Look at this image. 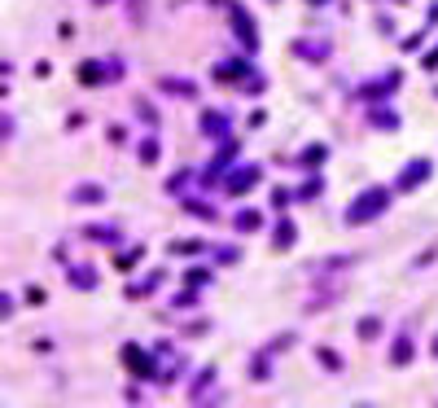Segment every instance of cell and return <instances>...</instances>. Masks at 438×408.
Segmentation results:
<instances>
[{"instance_id":"obj_11","label":"cell","mask_w":438,"mask_h":408,"mask_svg":"<svg viewBox=\"0 0 438 408\" xmlns=\"http://www.w3.org/2000/svg\"><path fill=\"white\" fill-rule=\"evenodd\" d=\"M141 159H145V163H153V159H158V145L145 141V145H141Z\"/></svg>"},{"instance_id":"obj_7","label":"cell","mask_w":438,"mask_h":408,"mask_svg":"<svg viewBox=\"0 0 438 408\" xmlns=\"http://www.w3.org/2000/svg\"><path fill=\"white\" fill-rule=\"evenodd\" d=\"M259 224H263L259 211H241V215H237V228H259Z\"/></svg>"},{"instance_id":"obj_3","label":"cell","mask_w":438,"mask_h":408,"mask_svg":"<svg viewBox=\"0 0 438 408\" xmlns=\"http://www.w3.org/2000/svg\"><path fill=\"white\" fill-rule=\"evenodd\" d=\"M259 167H254V163H246V167H237L233 176H228V193H246L250 185H259Z\"/></svg>"},{"instance_id":"obj_12","label":"cell","mask_w":438,"mask_h":408,"mask_svg":"<svg viewBox=\"0 0 438 408\" xmlns=\"http://www.w3.org/2000/svg\"><path fill=\"white\" fill-rule=\"evenodd\" d=\"M285 242H294V224H280V237H276V246H285Z\"/></svg>"},{"instance_id":"obj_4","label":"cell","mask_w":438,"mask_h":408,"mask_svg":"<svg viewBox=\"0 0 438 408\" xmlns=\"http://www.w3.org/2000/svg\"><path fill=\"white\" fill-rule=\"evenodd\" d=\"M123 360L136 369V377H149V373H153V360H145L141 347H123Z\"/></svg>"},{"instance_id":"obj_10","label":"cell","mask_w":438,"mask_h":408,"mask_svg":"<svg viewBox=\"0 0 438 408\" xmlns=\"http://www.w3.org/2000/svg\"><path fill=\"white\" fill-rule=\"evenodd\" d=\"M407 355H412V343H407V338H403V343H399V347H395V355H390V360H399V365H403V360H407Z\"/></svg>"},{"instance_id":"obj_1","label":"cell","mask_w":438,"mask_h":408,"mask_svg":"<svg viewBox=\"0 0 438 408\" xmlns=\"http://www.w3.org/2000/svg\"><path fill=\"white\" fill-rule=\"evenodd\" d=\"M390 198H395V189H364L351 207H346V224H368V220H377L385 207H390Z\"/></svg>"},{"instance_id":"obj_6","label":"cell","mask_w":438,"mask_h":408,"mask_svg":"<svg viewBox=\"0 0 438 408\" xmlns=\"http://www.w3.org/2000/svg\"><path fill=\"white\" fill-rule=\"evenodd\" d=\"M101 185H75V202H101Z\"/></svg>"},{"instance_id":"obj_13","label":"cell","mask_w":438,"mask_h":408,"mask_svg":"<svg viewBox=\"0 0 438 408\" xmlns=\"http://www.w3.org/2000/svg\"><path fill=\"white\" fill-rule=\"evenodd\" d=\"M434 355H438V343H434Z\"/></svg>"},{"instance_id":"obj_2","label":"cell","mask_w":438,"mask_h":408,"mask_svg":"<svg viewBox=\"0 0 438 408\" xmlns=\"http://www.w3.org/2000/svg\"><path fill=\"white\" fill-rule=\"evenodd\" d=\"M425 176H429V159H412V167L399 176V181H395V193H407V189H417L421 181H425Z\"/></svg>"},{"instance_id":"obj_9","label":"cell","mask_w":438,"mask_h":408,"mask_svg":"<svg viewBox=\"0 0 438 408\" xmlns=\"http://www.w3.org/2000/svg\"><path fill=\"white\" fill-rule=\"evenodd\" d=\"M377 329H381V325H377V316H364V321H359V334H364V338H373Z\"/></svg>"},{"instance_id":"obj_14","label":"cell","mask_w":438,"mask_h":408,"mask_svg":"<svg viewBox=\"0 0 438 408\" xmlns=\"http://www.w3.org/2000/svg\"><path fill=\"white\" fill-rule=\"evenodd\" d=\"M97 5H101V0H97Z\"/></svg>"},{"instance_id":"obj_5","label":"cell","mask_w":438,"mask_h":408,"mask_svg":"<svg viewBox=\"0 0 438 408\" xmlns=\"http://www.w3.org/2000/svg\"><path fill=\"white\" fill-rule=\"evenodd\" d=\"M202 132H206V136H224V132H228V114L206 110V114H202Z\"/></svg>"},{"instance_id":"obj_8","label":"cell","mask_w":438,"mask_h":408,"mask_svg":"<svg viewBox=\"0 0 438 408\" xmlns=\"http://www.w3.org/2000/svg\"><path fill=\"white\" fill-rule=\"evenodd\" d=\"M70 281H75V286H84V290H92V286H97V277H92V272H70Z\"/></svg>"}]
</instances>
